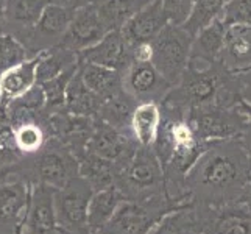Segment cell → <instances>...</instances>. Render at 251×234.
Masks as SVG:
<instances>
[{"instance_id": "cell-12", "label": "cell", "mask_w": 251, "mask_h": 234, "mask_svg": "<svg viewBox=\"0 0 251 234\" xmlns=\"http://www.w3.org/2000/svg\"><path fill=\"white\" fill-rule=\"evenodd\" d=\"M33 186L22 180H0V234H19Z\"/></svg>"}, {"instance_id": "cell-9", "label": "cell", "mask_w": 251, "mask_h": 234, "mask_svg": "<svg viewBox=\"0 0 251 234\" xmlns=\"http://www.w3.org/2000/svg\"><path fill=\"white\" fill-rule=\"evenodd\" d=\"M122 88L126 94L137 102H158L166 97L172 84L162 78V75L154 69L151 61H133L120 71Z\"/></svg>"}, {"instance_id": "cell-23", "label": "cell", "mask_w": 251, "mask_h": 234, "mask_svg": "<svg viewBox=\"0 0 251 234\" xmlns=\"http://www.w3.org/2000/svg\"><path fill=\"white\" fill-rule=\"evenodd\" d=\"M124 200L126 198L114 184L92 194L88 206V225L91 234H97L105 227Z\"/></svg>"}, {"instance_id": "cell-44", "label": "cell", "mask_w": 251, "mask_h": 234, "mask_svg": "<svg viewBox=\"0 0 251 234\" xmlns=\"http://www.w3.org/2000/svg\"><path fill=\"white\" fill-rule=\"evenodd\" d=\"M248 69H251V66H250V67H247V69H244V71H248ZM239 72H240V71H239Z\"/></svg>"}, {"instance_id": "cell-28", "label": "cell", "mask_w": 251, "mask_h": 234, "mask_svg": "<svg viewBox=\"0 0 251 234\" xmlns=\"http://www.w3.org/2000/svg\"><path fill=\"white\" fill-rule=\"evenodd\" d=\"M39 61L36 66V81L44 83L47 80H51L56 75L63 74L67 69L78 64V58L74 52L63 49L59 46L50 47L46 50L38 52Z\"/></svg>"}, {"instance_id": "cell-14", "label": "cell", "mask_w": 251, "mask_h": 234, "mask_svg": "<svg viewBox=\"0 0 251 234\" xmlns=\"http://www.w3.org/2000/svg\"><path fill=\"white\" fill-rule=\"evenodd\" d=\"M106 33L108 28L101 22L95 8L88 5L74 13L72 21L58 46L71 50L74 53H80L81 50L97 44Z\"/></svg>"}, {"instance_id": "cell-37", "label": "cell", "mask_w": 251, "mask_h": 234, "mask_svg": "<svg viewBox=\"0 0 251 234\" xmlns=\"http://www.w3.org/2000/svg\"><path fill=\"white\" fill-rule=\"evenodd\" d=\"M194 0H162V6L170 24L181 25L184 24L190 13Z\"/></svg>"}, {"instance_id": "cell-39", "label": "cell", "mask_w": 251, "mask_h": 234, "mask_svg": "<svg viewBox=\"0 0 251 234\" xmlns=\"http://www.w3.org/2000/svg\"><path fill=\"white\" fill-rule=\"evenodd\" d=\"M49 3H53V5H58V6H63V8H67V10H80L83 6H88L92 3V0H47Z\"/></svg>"}, {"instance_id": "cell-19", "label": "cell", "mask_w": 251, "mask_h": 234, "mask_svg": "<svg viewBox=\"0 0 251 234\" xmlns=\"http://www.w3.org/2000/svg\"><path fill=\"white\" fill-rule=\"evenodd\" d=\"M47 3V0H8L5 33L13 34L22 42L38 24Z\"/></svg>"}, {"instance_id": "cell-18", "label": "cell", "mask_w": 251, "mask_h": 234, "mask_svg": "<svg viewBox=\"0 0 251 234\" xmlns=\"http://www.w3.org/2000/svg\"><path fill=\"white\" fill-rule=\"evenodd\" d=\"M220 61L231 72L251 66V25H228Z\"/></svg>"}, {"instance_id": "cell-45", "label": "cell", "mask_w": 251, "mask_h": 234, "mask_svg": "<svg viewBox=\"0 0 251 234\" xmlns=\"http://www.w3.org/2000/svg\"><path fill=\"white\" fill-rule=\"evenodd\" d=\"M6 2H8V0H6Z\"/></svg>"}, {"instance_id": "cell-21", "label": "cell", "mask_w": 251, "mask_h": 234, "mask_svg": "<svg viewBox=\"0 0 251 234\" xmlns=\"http://www.w3.org/2000/svg\"><path fill=\"white\" fill-rule=\"evenodd\" d=\"M225 33L226 25L222 19L214 21L203 30L198 31L190 46V61L201 63L203 66L220 61L223 44H225Z\"/></svg>"}, {"instance_id": "cell-3", "label": "cell", "mask_w": 251, "mask_h": 234, "mask_svg": "<svg viewBox=\"0 0 251 234\" xmlns=\"http://www.w3.org/2000/svg\"><path fill=\"white\" fill-rule=\"evenodd\" d=\"M114 186L126 200L137 203H166L178 198L167 194L164 170L151 147L137 145L126 161L116 164Z\"/></svg>"}, {"instance_id": "cell-6", "label": "cell", "mask_w": 251, "mask_h": 234, "mask_svg": "<svg viewBox=\"0 0 251 234\" xmlns=\"http://www.w3.org/2000/svg\"><path fill=\"white\" fill-rule=\"evenodd\" d=\"M94 194L84 178L76 175L53 192V209L59 230L71 234H91L88 206Z\"/></svg>"}, {"instance_id": "cell-32", "label": "cell", "mask_w": 251, "mask_h": 234, "mask_svg": "<svg viewBox=\"0 0 251 234\" xmlns=\"http://www.w3.org/2000/svg\"><path fill=\"white\" fill-rule=\"evenodd\" d=\"M24 156L16 145L14 133L5 108L0 105V173H3L14 164H17Z\"/></svg>"}, {"instance_id": "cell-17", "label": "cell", "mask_w": 251, "mask_h": 234, "mask_svg": "<svg viewBox=\"0 0 251 234\" xmlns=\"http://www.w3.org/2000/svg\"><path fill=\"white\" fill-rule=\"evenodd\" d=\"M78 64H95L114 71H122L129 63V52L120 30H111L97 44L76 53Z\"/></svg>"}, {"instance_id": "cell-43", "label": "cell", "mask_w": 251, "mask_h": 234, "mask_svg": "<svg viewBox=\"0 0 251 234\" xmlns=\"http://www.w3.org/2000/svg\"><path fill=\"white\" fill-rule=\"evenodd\" d=\"M5 14H6V0H0V33H5Z\"/></svg>"}, {"instance_id": "cell-30", "label": "cell", "mask_w": 251, "mask_h": 234, "mask_svg": "<svg viewBox=\"0 0 251 234\" xmlns=\"http://www.w3.org/2000/svg\"><path fill=\"white\" fill-rule=\"evenodd\" d=\"M226 2L228 0H194L187 19L181 27L194 38L200 30L220 19Z\"/></svg>"}, {"instance_id": "cell-16", "label": "cell", "mask_w": 251, "mask_h": 234, "mask_svg": "<svg viewBox=\"0 0 251 234\" xmlns=\"http://www.w3.org/2000/svg\"><path fill=\"white\" fill-rule=\"evenodd\" d=\"M53 192L47 186H33L28 211L19 234H61L55 217Z\"/></svg>"}, {"instance_id": "cell-20", "label": "cell", "mask_w": 251, "mask_h": 234, "mask_svg": "<svg viewBox=\"0 0 251 234\" xmlns=\"http://www.w3.org/2000/svg\"><path fill=\"white\" fill-rule=\"evenodd\" d=\"M39 61V53L30 56L24 63L11 67L10 71L0 75V102L8 103L22 97L28 92L36 81V66Z\"/></svg>"}, {"instance_id": "cell-1", "label": "cell", "mask_w": 251, "mask_h": 234, "mask_svg": "<svg viewBox=\"0 0 251 234\" xmlns=\"http://www.w3.org/2000/svg\"><path fill=\"white\" fill-rule=\"evenodd\" d=\"M239 100L237 77L222 61L206 66L189 61L178 83L169 89L159 105L187 117L190 111L211 105L234 108Z\"/></svg>"}, {"instance_id": "cell-15", "label": "cell", "mask_w": 251, "mask_h": 234, "mask_svg": "<svg viewBox=\"0 0 251 234\" xmlns=\"http://www.w3.org/2000/svg\"><path fill=\"white\" fill-rule=\"evenodd\" d=\"M167 24L169 19L164 11L162 0H151L120 28V33L129 49L142 42H151Z\"/></svg>"}, {"instance_id": "cell-25", "label": "cell", "mask_w": 251, "mask_h": 234, "mask_svg": "<svg viewBox=\"0 0 251 234\" xmlns=\"http://www.w3.org/2000/svg\"><path fill=\"white\" fill-rule=\"evenodd\" d=\"M151 0H92V6L100 16L108 31L120 30L131 17Z\"/></svg>"}, {"instance_id": "cell-11", "label": "cell", "mask_w": 251, "mask_h": 234, "mask_svg": "<svg viewBox=\"0 0 251 234\" xmlns=\"http://www.w3.org/2000/svg\"><path fill=\"white\" fill-rule=\"evenodd\" d=\"M133 134L129 131H122L112 125L106 124L99 117L94 119V128L91 139L86 150L100 156V158L109 159L114 164L126 161L137 149Z\"/></svg>"}, {"instance_id": "cell-27", "label": "cell", "mask_w": 251, "mask_h": 234, "mask_svg": "<svg viewBox=\"0 0 251 234\" xmlns=\"http://www.w3.org/2000/svg\"><path fill=\"white\" fill-rule=\"evenodd\" d=\"M78 175L88 181L94 192H97L114 184L116 164L86 150L78 158Z\"/></svg>"}, {"instance_id": "cell-5", "label": "cell", "mask_w": 251, "mask_h": 234, "mask_svg": "<svg viewBox=\"0 0 251 234\" xmlns=\"http://www.w3.org/2000/svg\"><path fill=\"white\" fill-rule=\"evenodd\" d=\"M192 36L181 25L167 24L151 44V64L173 86L190 61Z\"/></svg>"}, {"instance_id": "cell-41", "label": "cell", "mask_w": 251, "mask_h": 234, "mask_svg": "<svg viewBox=\"0 0 251 234\" xmlns=\"http://www.w3.org/2000/svg\"><path fill=\"white\" fill-rule=\"evenodd\" d=\"M240 192H242L240 194V202L244 205H247L251 209V180L244 186V189H242Z\"/></svg>"}, {"instance_id": "cell-13", "label": "cell", "mask_w": 251, "mask_h": 234, "mask_svg": "<svg viewBox=\"0 0 251 234\" xmlns=\"http://www.w3.org/2000/svg\"><path fill=\"white\" fill-rule=\"evenodd\" d=\"M94 128L92 117H81L71 114L66 108L49 114L50 139L67 147L76 159L86 152Z\"/></svg>"}, {"instance_id": "cell-8", "label": "cell", "mask_w": 251, "mask_h": 234, "mask_svg": "<svg viewBox=\"0 0 251 234\" xmlns=\"http://www.w3.org/2000/svg\"><path fill=\"white\" fill-rule=\"evenodd\" d=\"M181 209L175 203H137L124 200L97 234H149L167 212Z\"/></svg>"}, {"instance_id": "cell-10", "label": "cell", "mask_w": 251, "mask_h": 234, "mask_svg": "<svg viewBox=\"0 0 251 234\" xmlns=\"http://www.w3.org/2000/svg\"><path fill=\"white\" fill-rule=\"evenodd\" d=\"M74 13V10L47 3L38 24L27 34V38L22 41V44L27 47L31 55H36L41 50L58 46L72 21Z\"/></svg>"}, {"instance_id": "cell-22", "label": "cell", "mask_w": 251, "mask_h": 234, "mask_svg": "<svg viewBox=\"0 0 251 234\" xmlns=\"http://www.w3.org/2000/svg\"><path fill=\"white\" fill-rule=\"evenodd\" d=\"M161 125V106L158 102L137 103L131 119H129V131L134 141L142 147H151L156 141Z\"/></svg>"}, {"instance_id": "cell-42", "label": "cell", "mask_w": 251, "mask_h": 234, "mask_svg": "<svg viewBox=\"0 0 251 234\" xmlns=\"http://www.w3.org/2000/svg\"><path fill=\"white\" fill-rule=\"evenodd\" d=\"M236 106H237V109L242 112V114L245 116V119L248 120V124H250V127H251V105H250V103L240 99Z\"/></svg>"}, {"instance_id": "cell-34", "label": "cell", "mask_w": 251, "mask_h": 234, "mask_svg": "<svg viewBox=\"0 0 251 234\" xmlns=\"http://www.w3.org/2000/svg\"><path fill=\"white\" fill-rule=\"evenodd\" d=\"M33 56L22 42L10 33H0V75Z\"/></svg>"}, {"instance_id": "cell-2", "label": "cell", "mask_w": 251, "mask_h": 234, "mask_svg": "<svg viewBox=\"0 0 251 234\" xmlns=\"http://www.w3.org/2000/svg\"><path fill=\"white\" fill-rule=\"evenodd\" d=\"M250 180V159L240 141H214L186 173L183 187L189 195L215 197L225 190H242Z\"/></svg>"}, {"instance_id": "cell-31", "label": "cell", "mask_w": 251, "mask_h": 234, "mask_svg": "<svg viewBox=\"0 0 251 234\" xmlns=\"http://www.w3.org/2000/svg\"><path fill=\"white\" fill-rule=\"evenodd\" d=\"M76 71H78V64L71 67V69H67V71L56 75L55 78H51V80H47L44 83H38V84H41L42 92H44V97H46L44 109L49 112V114L56 112L59 109H64L67 84Z\"/></svg>"}, {"instance_id": "cell-40", "label": "cell", "mask_w": 251, "mask_h": 234, "mask_svg": "<svg viewBox=\"0 0 251 234\" xmlns=\"http://www.w3.org/2000/svg\"><path fill=\"white\" fill-rule=\"evenodd\" d=\"M240 144L244 145V149L248 155V159H250V166H251V128L248 130L247 133H244L240 137H239Z\"/></svg>"}, {"instance_id": "cell-4", "label": "cell", "mask_w": 251, "mask_h": 234, "mask_svg": "<svg viewBox=\"0 0 251 234\" xmlns=\"http://www.w3.org/2000/svg\"><path fill=\"white\" fill-rule=\"evenodd\" d=\"M78 175V159L55 139H50L41 152L22 158L13 167L0 173V180H22L31 186L61 189L69 180Z\"/></svg>"}, {"instance_id": "cell-38", "label": "cell", "mask_w": 251, "mask_h": 234, "mask_svg": "<svg viewBox=\"0 0 251 234\" xmlns=\"http://www.w3.org/2000/svg\"><path fill=\"white\" fill-rule=\"evenodd\" d=\"M234 74L237 77L240 99L248 102L250 105H251V69H248V71L234 72Z\"/></svg>"}, {"instance_id": "cell-35", "label": "cell", "mask_w": 251, "mask_h": 234, "mask_svg": "<svg viewBox=\"0 0 251 234\" xmlns=\"http://www.w3.org/2000/svg\"><path fill=\"white\" fill-rule=\"evenodd\" d=\"M220 19L226 25H251V0H228Z\"/></svg>"}, {"instance_id": "cell-26", "label": "cell", "mask_w": 251, "mask_h": 234, "mask_svg": "<svg viewBox=\"0 0 251 234\" xmlns=\"http://www.w3.org/2000/svg\"><path fill=\"white\" fill-rule=\"evenodd\" d=\"M78 71L84 84L95 94L100 100H106L119 91H122V77L119 71L95 64H78Z\"/></svg>"}, {"instance_id": "cell-7", "label": "cell", "mask_w": 251, "mask_h": 234, "mask_svg": "<svg viewBox=\"0 0 251 234\" xmlns=\"http://www.w3.org/2000/svg\"><path fill=\"white\" fill-rule=\"evenodd\" d=\"M187 120L192 124L197 134L203 141L239 139L251 128L245 116L234 108H222L217 105L190 111Z\"/></svg>"}, {"instance_id": "cell-36", "label": "cell", "mask_w": 251, "mask_h": 234, "mask_svg": "<svg viewBox=\"0 0 251 234\" xmlns=\"http://www.w3.org/2000/svg\"><path fill=\"white\" fill-rule=\"evenodd\" d=\"M215 234H251V217L244 214L223 217L217 223Z\"/></svg>"}, {"instance_id": "cell-24", "label": "cell", "mask_w": 251, "mask_h": 234, "mask_svg": "<svg viewBox=\"0 0 251 234\" xmlns=\"http://www.w3.org/2000/svg\"><path fill=\"white\" fill-rule=\"evenodd\" d=\"M101 100L95 95L81 80L80 71H76L66 89V102L64 108L74 116L92 117L95 119L100 111Z\"/></svg>"}, {"instance_id": "cell-33", "label": "cell", "mask_w": 251, "mask_h": 234, "mask_svg": "<svg viewBox=\"0 0 251 234\" xmlns=\"http://www.w3.org/2000/svg\"><path fill=\"white\" fill-rule=\"evenodd\" d=\"M195 228V217L189 208L167 212L161 217L149 234H192Z\"/></svg>"}, {"instance_id": "cell-29", "label": "cell", "mask_w": 251, "mask_h": 234, "mask_svg": "<svg viewBox=\"0 0 251 234\" xmlns=\"http://www.w3.org/2000/svg\"><path fill=\"white\" fill-rule=\"evenodd\" d=\"M136 105H137V102L122 89L116 95H112V97L101 102L97 117L105 120L106 124L112 125L117 130L129 131V119H131V114Z\"/></svg>"}]
</instances>
